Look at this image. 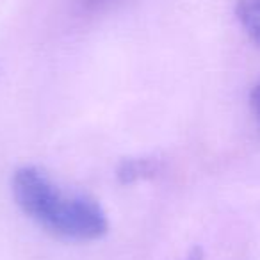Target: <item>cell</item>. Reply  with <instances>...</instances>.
Wrapping results in <instances>:
<instances>
[{"label":"cell","mask_w":260,"mask_h":260,"mask_svg":"<svg viewBox=\"0 0 260 260\" xmlns=\"http://www.w3.org/2000/svg\"><path fill=\"white\" fill-rule=\"evenodd\" d=\"M184 260H202V251H200V249H192Z\"/></svg>","instance_id":"6"},{"label":"cell","mask_w":260,"mask_h":260,"mask_svg":"<svg viewBox=\"0 0 260 260\" xmlns=\"http://www.w3.org/2000/svg\"><path fill=\"white\" fill-rule=\"evenodd\" d=\"M159 171V160L148 159V157H138V159H125L118 166V180L121 184H136L139 180L152 178Z\"/></svg>","instance_id":"2"},{"label":"cell","mask_w":260,"mask_h":260,"mask_svg":"<svg viewBox=\"0 0 260 260\" xmlns=\"http://www.w3.org/2000/svg\"><path fill=\"white\" fill-rule=\"evenodd\" d=\"M116 0H82V6L87 11H100V9L111 6Z\"/></svg>","instance_id":"5"},{"label":"cell","mask_w":260,"mask_h":260,"mask_svg":"<svg viewBox=\"0 0 260 260\" xmlns=\"http://www.w3.org/2000/svg\"><path fill=\"white\" fill-rule=\"evenodd\" d=\"M11 187L23 214L57 237L96 241L107 234V214L100 203L84 194H66L40 168H18Z\"/></svg>","instance_id":"1"},{"label":"cell","mask_w":260,"mask_h":260,"mask_svg":"<svg viewBox=\"0 0 260 260\" xmlns=\"http://www.w3.org/2000/svg\"><path fill=\"white\" fill-rule=\"evenodd\" d=\"M249 104H251L253 114H255L256 121L260 123V82L253 87L251 94H249Z\"/></svg>","instance_id":"4"},{"label":"cell","mask_w":260,"mask_h":260,"mask_svg":"<svg viewBox=\"0 0 260 260\" xmlns=\"http://www.w3.org/2000/svg\"><path fill=\"white\" fill-rule=\"evenodd\" d=\"M235 16L249 40L260 47V0H237Z\"/></svg>","instance_id":"3"}]
</instances>
